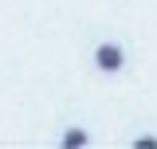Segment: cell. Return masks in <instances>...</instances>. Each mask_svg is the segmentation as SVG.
Masks as SVG:
<instances>
[{
    "label": "cell",
    "instance_id": "obj_2",
    "mask_svg": "<svg viewBox=\"0 0 157 149\" xmlns=\"http://www.w3.org/2000/svg\"><path fill=\"white\" fill-rule=\"evenodd\" d=\"M63 145H71V149L86 145V130H67V133H63Z\"/></svg>",
    "mask_w": 157,
    "mask_h": 149
},
{
    "label": "cell",
    "instance_id": "obj_1",
    "mask_svg": "<svg viewBox=\"0 0 157 149\" xmlns=\"http://www.w3.org/2000/svg\"><path fill=\"white\" fill-rule=\"evenodd\" d=\"M94 63L102 67V71H122L126 55H122V47H118V43H102V47L94 51Z\"/></svg>",
    "mask_w": 157,
    "mask_h": 149
},
{
    "label": "cell",
    "instance_id": "obj_3",
    "mask_svg": "<svg viewBox=\"0 0 157 149\" xmlns=\"http://www.w3.org/2000/svg\"><path fill=\"white\" fill-rule=\"evenodd\" d=\"M137 149H157V137H137Z\"/></svg>",
    "mask_w": 157,
    "mask_h": 149
}]
</instances>
